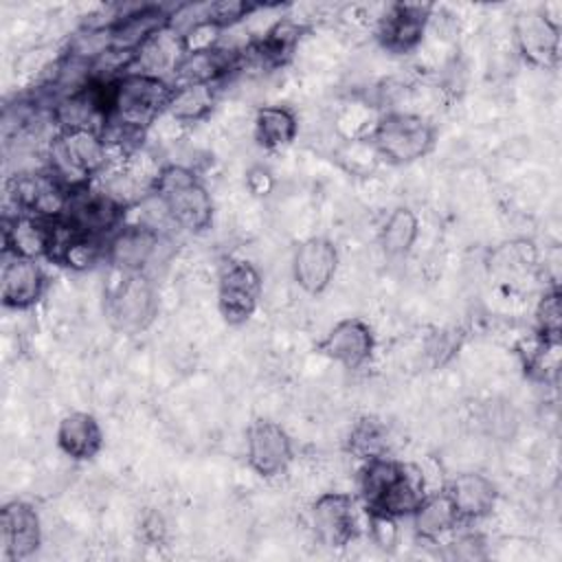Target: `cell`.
I'll use <instances>...</instances> for the list:
<instances>
[{
    "instance_id": "cell-1",
    "label": "cell",
    "mask_w": 562,
    "mask_h": 562,
    "mask_svg": "<svg viewBox=\"0 0 562 562\" xmlns=\"http://www.w3.org/2000/svg\"><path fill=\"white\" fill-rule=\"evenodd\" d=\"M173 86L156 75L138 70L123 72L108 83V123L103 130L114 127L140 134L167 112Z\"/></svg>"
},
{
    "instance_id": "cell-2",
    "label": "cell",
    "mask_w": 562,
    "mask_h": 562,
    "mask_svg": "<svg viewBox=\"0 0 562 562\" xmlns=\"http://www.w3.org/2000/svg\"><path fill=\"white\" fill-rule=\"evenodd\" d=\"M151 191L167 206L173 224L184 231H204L213 217V200L193 169L165 165L151 182Z\"/></svg>"
},
{
    "instance_id": "cell-3",
    "label": "cell",
    "mask_w": 562,
    "mask_h": 562,
    "mask_svg": "<svg viewBox=\"0 0 562 562\" xmlns=\"http://www.w3.org/2000/svg\"><path fill=\"white\" fill-rule=\"evenodd\" d=\"M371 140L384 160L393 165H408L432 149L435 127L419 114L389 112L375 123Z\"/></svg>"
},
{
    "instance_id": "cell-4",
    "label": "cell",
    "mask_w": 562,
    "mask_h": 562,
    "mask_svg": "<svg viewBox=\"0 0 562 562\" xmlns=\"http://www.w3.org/2000/svg\"><path fill=\"white\" fill-rule=\"evenodd\" d=\"M158 299L147 272H116V281L105 294V316L123 334L143 331L156 316Z\"/></svg>"
},
{
    "instance_id": "cell-5",
    "label": "cell",
    "mask_w": 562,
    "mask_h": 562,
    "mask_svg": "<svg viewBox=\"0 0 562 562\" xmlns=\"http://www.w3.org/2000/svg\"><path fill=\"white\" fill-rule=\"evenodd\" d=\"M261 299V277L248 261H228L220 272L217 307L226 323H246Z\"/></svg>"
},
{
    "instance_id": "cell-6",
    "label": "cell",
    "mask_w": 562,
    "mask_h": 562,
    "mask_svg": "<svg viewBox=\"0 0 562 562\" xmlns=\"http://www.w3.org/2000/svg\"><path fill=\"white\" fill-rule=\"evenodd\" d=\"M246 459L255 474L272 479L292 461L290 435L270 419H257L246 432Z\"/></svg>"
},
{
    "instance_id": "cell-7",
    "label": "cell",
    "mask_w": 562,
    "mask_h": 562,
    "mask_svg": "<svg viewBox=\"0 0 562 562\" xmlns=\"http://www.w3.org/2000/svg\"><path fill=\"white\" fill-rule=\"evenodd\" d=\"M160 246H162V235L140 224H125L108 239L105 259L110 261L114 272L149 274V266L156 261Z\"/></svg>"
},
{
    "instance_id": "cell-8",
    "label": "cell",
    "mask_w": 562,
    "mask_h": 562,
    "mask_svg": "<svg viewBox=\"0 0 562 562\" xmlns=\"http://www.w3.org/2000/svg\"><path fill=\"white\" fill-rule=\"evenodd\" d=\"M310 520L318 540L331 549L349 544L358 533L356 503L345 492H327L318 496L310 509Z\"/></svg>"
},
{
    "instance_id": "cell-9",
    "label": "cell",
    "mask_w": 562,
    "mask_h": 562,
    "mask_svg": "<svg viewBox=\"0 0 562 562\" xmlns=\"http://www.w3.org/2000/svg\"><path fill=\"white\" fill-rule=\"evenodd\" d=\"M0 542L4 560H26L42 542V522L33 505L24 501H11L2 507L0 516Z\"/></svg>"
},
{
    "instance_id": "cell-10",
    "label": "cell",
    "mask_w": 562,
    "mask_h": 562,
    "mask_svg": "<svg viewBox=\"0 0 562 562\" xmlns=\"http://www.w3.org/2000/svg\"><path fill=\"white\" fill-rule=\"evenodd\" d=\"M338 250L327 237H310L299 244L292 257V274L307 294H321L334 279Z\"/></svg>"
},
{
    "instance_id": "cell-11",
    "label": "cell",
    "mask_w": 562,
    "mask_h": 562,
    "mask_svg": "<svg viewBox=\"0 0 562 562\" xmlns=\"http://www.w3.org/2000/svg\"><path fill=\"white\" fill-rule=\"evenodd\" d=\"M514 40L520 55L533 66H551L560 50V29L542 11H525L514 22Z\"/></svg>"
},
{
    "instance_id": "cell-12",
    "label": "cell",
    "mask_w": 562,
    "mask_h": 562,
    "mask_svg": "<svg viewBox=\"0 0 562 562\" xmlns=\"http://www.w3.org/2000/svg\"><path fill=\"white\" fill-rule=\"evenodd\" d=\"M46 290V274L37 259L7 255L0 279L2 305L9 310L33 307Z\"/></svg>"
},
{
    "instance_id": "cell-13",
    "label": "cell",
    "mask_w": 562,
    "mask_h": 562,
    "mask_svg": "<svg viewBox=\"0 0 562 562\" xmlns=\"http://www.w3.org/2000/svg\"><path fill=\"white\" fill-rule=\"evenodd\" d=\"M4 252L26 259H42L53 255L55 246V222L29 215V213H15L11 217H4Z\"/></svg>"
},
{
    "instance_id": "cell-14",
    "label": "cell",
    "mask_w": 562,
    "mask_h": 562,
    "mask_svg": "<svg viewBox=\"0 0 562 562\" xmlns=\"http://www.w3.org/2000/svg\"><path fill=\"white\" fill-rule=\"evenodd\" d=\"M373 347V331L360 318H345L336 323L318 345L321 353L347 369L362 367L371 358Z\"/></svg>"
},
{
    "instance_id": "cell-15",
    "label": "cell",
    "mask_w": 562,
    "mask_h": 562,
    "mask_svg": "<svg viewBox=\"0 0 562 562\" xmlns=\"http://www.w3.org/2000/svg\"><path fill=\"white\" fill-rule=\"evenodd\" d=\"M430 4H393L380 20L378 37L391 53L413 50L426 31Z\"/></svg>"
},
{
    "instance_id": "cell-16",
    "label": "cell",
    "mask_w": 562,
    "mask_h": 562,
    "mask_svg": "<svg viewBox=\"0 0 562 562\" xmlns=\"http://www.w3.org/2000/svg\"><path fill=\"white\" fill-rule=\"evenodd\" d=\"M459 520H479L485 518L498 498L496 485L492 483V479H487L485 474L479 472H461L457 474L448 487H446Z\"/></svg>"
},
{
    "instance_id": "cell-17",
    "label": "cell",
    "mask_w": 562,
    "mask_h": 562,
    "mask_svg": "<svg viewBox=\"0 0 562 562\" xmlns=\"http://www.w3.org/2000/svg\"><path fill=\"white\" fill-rule=\"evenodd\" d=\"M57 446L66 457L75 461L92 459L103 446V430L97 417L83 411L64 415L57 426Z\"/></svg>"
},
{
    "instance_id": "cell-18",
    "label": "cell",
    "mask_w": 562,
    "mask_h": 562,
    "mask_svg": "<svg viewBox=\"0 0 562 562\" xmlns=\"http://www.w3.org/2000/svg\"><path fill=\"white\" fill-rule=\"evenodd\" d=\"M424 496H426V492H424L422 474L415 468L402 463L400 472L382 490V494L367 507V512L389 514L400 520L404 516H411Z\"/></svg>"
},
{
    "instance_id": "cell-19",
    "label": "cell",
    "mask_w": 562,
    "mask_h": 562,
    "mask_svg": "<svg viewBox=\"0 0 562 562\" xmlns=\"http://www.w3.org/2000/svg\"><path fill=\"white\" fill-rule=\"evenodd\" d=\"M233 50H224L220 46L209 50H193L184 53L173 68L176 86H191V83H215L217 77L226 75L233 66Z\"/></svg>"
},
{
    "instance_id": "cell-20",
    "label": "cell",
    "mask_w": 562,
    "mask_h": 562,
    "mask_svg": "<svg viewBox=\"0 0 562 562\" xmlns=\"http://www.w3.org/2000/svg\"><path fill=\"white\" fill-rule=\"evenodd\" d=\"M182 55H184L182 37L173 29L165 26L158 33H154L134 53V64H138V72L162 77V72H167V70L173 72V68Z\"/></svg>"
},
{
    "instance_id": "cell-21",
    "label": "cell",
    "mask_w": 562,
    "mask_h": 562,
    "mask_svg": "<svg viewBox=\"0 0 562 562\" xmlns=\"http://www.w3.org/2000/svg\"><path fill=\"white\" fill-rule=\"evenodd\" d=\"M411 518L417 536L424 540H437L459 525V514L446 490L426 494Z\"/></svg>"
},
{
    "instance_id": "cell-22",
    "label": "cell",
    "mask_w": 562,
    "mask_h": 562,
    "mask_svg": "<svg viewBox=\"0 0 562 562\" xmlns=\"http://www.w3.org/2000/svg\"><path fill=\"white\" fill-rule=\"evenodd\" d=\"M299 123L285 105H261L255 112V138L263 149H281L296 136Z\"/></svg>"
},
{
    "instance_id": "cell-23",
    "label": "cell",
    "mask_w": 562,
    "mask_h": 562,
    "mask_svg": "<svg viewBox=\"0 0 562 562\" xmlns=\"http://www.w3.org/2000/svg\"><path fill=\"white\" fill-rule=\"evenodd\" d=\"M419 233L417 215L408 206H397L391 211V215L384 220L380 231V246L386 257L402 259L411 252L415 239Z\"/></svg>"
},
{
    "instance_id": "cell-24",
    "label": "cell",
    "mask_w": 562,
    "mask_h": 562,
    "mask_svg": "<svg viewBox=\"0 0 562 562\" xmlns=\"http://www.w3.org/2000/svg\"><path fill=\"white\" fill-rule=\"evenodd\" d=\"M215 105V86L213 83H191L173 86L171 101L167 112L180 123H195L204 119Z\"/></svg>"
},
{
    "instance_id": "cell-25",
    "label": "cell",
    "mask_w": 562,
    "mask_h": 562,
    "mask_svg": "<svg viewBox=\"0 0 562 562\" xmlns=\"http://www.w3.org/2000/svg\"><path fill=\"white\" fill-rule=\"evenodd\" d=\"M299 31L301 29L292 20H279L274 26L268 29L266 37L252 48V53L261 61H266L270 66H279L292 55V50L299 42Z\"/></svg>"
},
{
    "instance_id": "cell-26",
    "label": "cell",
    "mask_w": 562,
    "mask_h": 562,
    "mask_svg": "<svg viewBox=\"0 0 562 562\" xmlns=\"http://www.w3.org/2000/svg\"><path fill=\"white\" fill-rule=\"evenodd\" d=\"M347 443H349L351 454H356L362 461H369L375 457H384L386 443H389V432L378 419L362 417L353 424Z\"/></svg>"
},
{
    "instance_id": "cell-27",
    "label": "cell",
    "mask_w": 562,
    "mask_h": 562,
    "mask_svg": "<svg viewBox=\"0 0 562 562\" xmlns=\"http://www.w3.org/2000/svg\"><path fill=\"white\" fill-rule=\"evenodd\" d=\"M369 533L371 540L382 549V551H393L397 540H400V529H397V518L389 514H378L369 512Z\"/></svg>"
},
{
    "instance_id": "cell-28",
    "label": "cell",
    "mask_w": 562,
    "mask_h": 562,
    "mask_svg": "<svg viewBox=\"0 0 562 562\" xmlns=\"http://www.w3.org/2000/svg\"><path fill=\"white\" fill-rule=\"evenodd\" d=\"M538 323H540V334L547 342H555L560 334V299L558 292H551L542 296L540 307H538Z\"/></svg>"
},
{
    "instance_id": "cell-29",
    "label": "cell",
    "mask_w": 562,
    "mask_h": 562,
    "mask_svg": "<svg viewBox=\"0 0 562 562\" xmlns=\"http://www.w3.org/2000/svg\"><path fill=\"white\" fill-rule=\"evenodd\" d=\"M485 422H487V426H490V432L496 435V437H503V439L512 437V432H514V428H516V415H514V411H512L509 406H505V404L492 406V408L487 411Z\"/></svg>"
}]
</instances>
